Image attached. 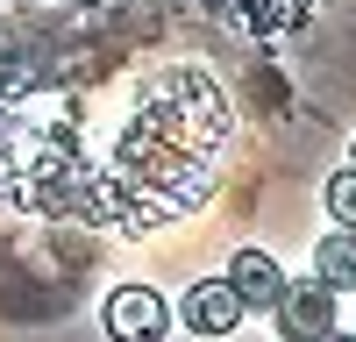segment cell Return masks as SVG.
<instances>
[{"label": "cell", "instance_id": "obj_1", "mask_svg": "<svg viewBox=\"0 0 356 342\" xmlns=\"http://www.w3.org/2000/svg\"><path fill=\"white\" fill-rule=\"evenodd\" d=\"M271 321L285 342H321L328 328H342V307H335V285L328 278H285V293L271 307Z\"/></svg>", "mask_w": 356, "mask_h": 342}, {"label": "cell", "instance_id": "obj_2", "mask_svg": "<svg viewBox=\"0 0 356 342\" xmlns=\"http://www.w3.org/2000/svg\"><path fill=\"white\" fill-rule=\"evenodd\" d=\"M164 328H171L164 293H150V285H114L107 293V335L114 342H164Z\"/></svg>", "mask_w": 356, "mask_h": 342}, {"label": "cell", "instance_id": "obj_3", "mask_svg": "<svg viewBox=\"0 0 356 342\" xmlns=\"http://www.w3.org/2000/svg\"><path fill=\"white\" fill-rule=\"evenodd\" d=\"M178 321L193 335H235L243 328V300H235L228 278H200V285H186V300H178Z\"/></svg>", "mask_w": 356, "mask_h": 342}, {"label": "cell", "instance_id": "obj_4", "mask_svg": "<svg viewBox=\"0 0 356 342\" xmlns=\"http://www.w3.org/2000/svg\"><path fill=\"white\" fill-rule=\"evenodd\" d=\"M228 285H235V300H243V314L257 307V314H271L278 307V293H285V271H278V256L271 250H235L228 256Z\"/></svg>", "mask_w": 356, "mask_h": 342}, {"label": "cell", "instance_id": "obj_5", "mask_svg": "<svg viewBox=\"0 0 356 342\" xmlns=\"http://www.w3.org/2000/svg\"><path fill=\"white\" fill-rule=\"evenodd\" d=\"M314 278H328L335 293H356V228H335L314 250Z\"/></svg>", "mask_w": 356, "mask_h": 342}, {"label": "cell", "instance_id": "obj_6", "mask_svg": "<svg viewBox=\"0 0 356 342\" xmlns=\"http://www.w3.org/2000/svg\"><path fill=\"white\" fill-rule=\"evenodd\" d=\"M321 200H328V221L335 228H356V164H342L328 186H321Z\"/></svg>", "mask_w": 356, "mask_h": 342}, {"label": "cell", "instance_id": "obj_7", "mask_svg": "<svg viewBox=\"0 0 356 342\" xmlns=\"http://www.w3.org/2000/svg\"><path fill=\"white\" fill-rule=\"evenodd\" d=\"M321 342H356V335H342V328H328V335H321Z\"/></svg>", "mask_w": 356, "mask_h": 342}, {"label": "cell", "instance_id": "obj_8", "mask_svg": "<svg viewBox=\"0 0 356 342\" xmlns=\"http://www.w3.org/2000/svg\"><path fill=\"white\" fill-rule=\"evenodd\" d=\"M349 164H356V142H349Z\"/></svg>", "mask_w": 356, "mask_h": 342}]
</instances>
